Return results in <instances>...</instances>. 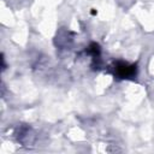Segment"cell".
Returning <instances> with one entry per match:
<instances>
[{
  "instance_id": "1",
  "label": "cell",
  "mask_w": 154,
  "mask_h": 154,
  "mask_svg": "<svg viewBox=\"0 0 154 154\" xmlns=\"http://www.w3.org/2000/svg\"><path fill=\"white\" fill-rule=\"evenodd\" d=\"M137 73V67L136 65L128 64L124 61H118L114 65V75L119 78H132Z\"/></svg>"
},
{
  "instance_id": "2",
  "label": "cell",
  "mask_w": 154,
  "mask_h": 154,
  "mask_svg": "<svg viewBox=\"0 0 154 154\" xmlns=\"http://www.w3.org/2000/svg\"><path fill=\"white\" fill-rule=\"evenodd\" d=\"M88 53L91 54V57H93L94 60L99 59V58H100V47H99V45L91 43V45L88 47Z\"/></svg>"
}]
</instances>
